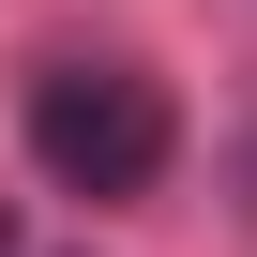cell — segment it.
Segmentation results:
<instances>
[{
    "label": "cell",
    "instance_id": "obj_1",
    "mask_svg": "<svg viewBox=\"0 0 257 257\" xmlns=\"http://www.w3.org/2000/svg\"><path fill=\"white\" fill-rule=\"evenodd\" d=\"M167 91L137 76V61H46L31 76V167L61 182V197H137L152 167H167Z\"/></svg>",
    "mask_w": 257,
    "mask_h": 257
}]
</instances>
